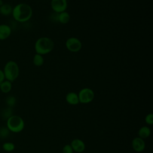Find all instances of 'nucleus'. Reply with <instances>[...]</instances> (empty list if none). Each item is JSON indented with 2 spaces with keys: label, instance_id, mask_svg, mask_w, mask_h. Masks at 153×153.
Returning a JSON list of instances; mask_svg holds the SVG:
<instances>
[{
  "label": "nucleus",
  "instance_id": "obj_6",
  "mask_svg": "<svg viewBox=\"0 0 153 153\" xmlns=\"http://www.w3.org/2000/svg\"><path fill=\"white\" fill-rule=\"evenodd\" d=\"M65 46L69 51L72 53H76L81 50L82 48V42L76 37H71L66 41Z\"/></svg>",
  "mask_w": 153,
  "mask_h": 153
},
{
  "label": "nucleus",
  "instance_id": "obj_17",
  "mask_svg": "<svg viewBox=\"0 0 153 153\" xmlns=\"http://www.w3.org/2000/svg\"><path fill=\"white\" fill-rule=\"evenodd\" d=\"M2 149L7 152H11L13 151L14 148H15V145L12 142H5L3 143L2 146Z\"/></svg>",
  "mask_w": 153,
  "mask_h": 153
},
{
  "label": "nucleus",
  "instance_id": "obj_14",
  "mask_svg": "<svg viewBox=\"0 0 153 153\" xmlns=\"http://www.w3.org/2000/svg\"><path fill=\"white\" fill-rule=\"evenodd\" d=\"M12 89V82L5 79L0 83V90L3 93H8L10 92Z\"/></svg>",
  "mask_w": 153,
  "mask_h": 153
},
{
  "label": "nucleus",
  "instance_id": "obj_19",
  "mask_svg": "<svg viewBox=\"0 0 153 153\" xmlns=\"http://www.w3.org/2000/svg\"><path fill=\"white\" fill-rule=\"evenodd\" d=\"M10 131L8 130L7 127H0V137L4 139L8 137L10 134Z\"/></svg>",
  "mask_w": 153,
  "mask_h": 153
},
{
  "label": "nucleus",
  "instance_id": "obj_3",
  "mask_svg": "<svg viewBox=\"0 0 153 153\" xmlns=\"http://www.w3.org/2000/svg\"><path fill=\"white\" fill-rule=\"evenodd\" d=\"M5 79L13 82L19 76L20 69L18 64L13 60L8 61L2 69Z\"/></svg>",
  "mask_w": 153,
  "mask_h": 153
},
{
  "label": "nucleus",
  "instance_id": "obj_2",
  "mask_svg": "<svg viewBox=\"0 0 153 153\" xmlns=\"http://www.w3.org/2000/svg\"><path fill=\"white\" fill-rule=\"evenodd\" d=\"M54 47V41L50 38L47 36H42L36 41L34 48L36 53L42 56L51 52Z\"/></svg>",
  "mask_w": 153,
  "mask_h": 153
},
{
  "label": "nucleus",
  "instance_id": "obj_23",
  "mask_svg": "<svg viewBox=\"0 0 153 153\" xmlns=\"http://www.w3.org/2000/svg\"><path fill=\"white\" fill-rule=\"evenodd\" d=\"M5 79V75L4 73V71L2 69H0V83L2 82V81H4Z\"/></svg>",
  "mask_w": 153,
  "mask_h": 153
},
{
  "label": "nucleus",
  "instance_id": "obj_10",
  "mask_svg": "<svg viewBox=\"0 0 153 153\" xmlns=\"http://www.w3.org/2000/svg\"><path fill=\"white\" fill-rule=\"evenodd\" d=\"M71 146L73 151L81 153L85 150V145L84 142L79 139H74L71 143Z\"/></svg>",
  "mask_w": 153,
  "mask_h": 153
},
{
  "label": "nucleus",
  "instance_id": "obj_8",
  "mask_svg": "<svg viewBox=\"0 0 153 153\" xmlns=\"http://www.w3.org/2000/svg\"><path fill=\"white\" fill-rule=\"evenodd\" d=\"M131 146L135 151L140 152L145 149V143L143 139L139 137H136L133 139Z\"/></svg>",
  "mask_w": 153,
  "mask_h": 153
},
{
  "label": "nucleus",
  "instance_id": "obj_20",
  "mask_svg": "<svg viewBox=\"0 0 153 153\" xmlns=\"http://www.w3.org/2000/svg\"><path fill=\"white\" fill-rule=\"evenodd\" d=\"M12 115H13V111L11 108H10V107H8L5 109H4V111L2 112V116L4 118H6L7 119Z\"/></svg>",
  "mask_w": 153,
  "mask_h": 153
},
{
  "label": "nucleus",
  "instance_id": "obj_13",
  "mask_svg": "<svg viewBox=\"0 0 153 153\" xmlns=\"http://www.w3.org/2000/svg\"><path fill=\"white\" fill-rule=\"evenodd\" d=\"M71 19L69 14L65 11L60 13L57 15V20L61 24H66L68 23Z\"/></svg>",
  "mask_w": 153,
  "mask_h": 153
},
{
  "label": "nucleus",
  "instance_id": "obj_16",
  "mask_svg": "<svg viewBox=\"0 0 153 153\" xmlns=\"http://www.w3.org/2000/svg\"><path fill=\"white\" fill-rule=\"evenodd\" d=\"M44 62L43 56L36 53L33 57V63L35 66L39 67L41 66Z\"/></svg>",
  "mask_w": 153,
  "mask_h": 153
},
{
  "label": "nucleus",
  "instance_id": "obj_7",
  "mask_svg": "<svg viewBox=\"0 0 153 153\" xmlns=\"http://www.w3.org/2000/svg\"><path fill=\"white\" fill-rule=\"evenodd\" d=\"M51 7L53 11L57 14L65 11L68 7L67 0H51Z\"/></svg>",
  "mask_w": 153,
  "mask_h": 153
},
{
  "label": "nucleus",
  "instance_id": "obj_4",
  "mask_svg": "<svg viewBox=\"0 0 153 153\" xmlns=\"http://www.w3.org/2000/svg\"><path fill=\"white\" fill-rule=\"evenodd\" d=\"M7 127L10 131L13 133H19L25 127V122L19 116L13 115L7 119Z\"/></svg>",
  "mask_w": 153,
  "mask_h": 153
},
{
  "label": "nucleus",
  "instance_id": "obj_15",
  "mask_svg": "<svg viewBox=\"0 0 153 153\" xmlns=\"http://www.w3.org/2000/svg\"><path fill=\"white\" fill-rule=\"evenodd\" d=\"M151 134L150 128L147 126H143L140 128L138 131L139 137L142 139H146Z\"/></svg>",
  "mask_w": 153,
  "mask_h": 153
},
{
  "label": "nucleus",
  "instance_id": "obj_11",
  "mask_svg": "<svg viewBox=\"0 0 153 153\" xmlns=\"http://www.w3.org/2000/svg\"><path fill=\"white\" fill-rule=\"evenodd\" d=\"M65 99L67 103L71 105H76L79 103L78 94L74 91L69 92L67 93Z\"/></svg>",
  "mask_w": 153,
  "mask_h": 153
},
{
  "label": "nucleus",
  "instance_id": "obj_12",
  "mask_svg": "<svg viewBox=\"0 0 153 153\" xmlns=\"http://www.w3.org/2000/svg\"><path fill=\"white\" fill-rule=\"evenodd\" d=\"M12 6L7 3H3L0 6V14L3 16H8L11 14L13 11Z\"/></svg>",
  "mask_w": 153,
  "mask_h": 153
},
{
  "label": "nucleus",
  "instance_id": "obj_9",
  "mask_svg": "<svg viewBox=\"0 0 153 153\" xmlns=\"http://www.w3.org/2000/svg\"><path fill=\"white\" fill-rule=\"evenodd\" d=\"M12 30L11 27L7 24H1L0 25V41H4L8 38L11 34Z\"/></svg>",
  "mask_w": 153,
  "mask_h": 153
},
{
  "label": "nucleus",
  "instance_id": "obj_21",
  "mask_svg": "<svg viewBox=\"0 0 153 153\" xmlns=\"http://www.w3.org/2000/svg\"><path fill=\"white\" fill-rule=\"evenodd\" d=\"M145 122L149 125H152L153 124V114L150 113L146 115L145 117Z\"/></svg>",
  "mask_w": 153,
  "mask_h": 153
},
{
  "label": "nucleus",
  "instance_id": "obj_25",
  "mask_svg": "<svg viewBox=\"0 0 153 153\" xmlns=\"http://www.w3.org/2000/svg\"><path fill=\"white\" fill-rule=\"evenodd\" d=\"M0 45H1V42H0Z\"/></svg>",
  "mask_w": 153,
  "mask_h": 153
},
{
  "label": "nucleus",
  "instance_id": "obj_18",
  "mask_svg": "<svg viewBox=\"0 0 153 153\" xmlns=\"http://www.w3.org/2000/svg\"><path fill=\"white\" fill-rule=\"evenodd\" d=\"M5 103H6V104L8 105V107L12 108V107H13V106L16 105V99L15 97H14V96H8V97L6 98Z\"/></svg>",
  "mask_w": 153,
  "mask_h": 153
},
{
  "label": "nucleus",
  "instance_id": "obj_5",
  "mask_svg": "<svg viewBox=\"0 0 153 153\" xmlns=\"http://www.w3.org/2000/svg\"><path fill=\"white\" fill-rule=\"evenodd\" d=\"M78 96L80 103H88L94 99V93L92 89L86 87L82 88L79 91Z\"/></svg>",
  "mask_w": 153,
  "mask_h": 153
},
{
  "label": "nucleus",
  "instance_id": "obj_24",
  "mask_svg": "<svg viewBox=\"0 0 153 153\" xmlns=\"http://www.w3.org/2000/svg\"><path fill=\"white\" fill-rule=\"evenodd\" d=\"M3 4V2H2V1H1V0H0V6L2 5Z\"/></svg>",
  "mask_w": 153,
  "mask_h": 153
},
{
  "label": "nucleus",
  "instance_id": "obj_22",
  "mask_svg": "<svg viewBox=\"0 0 153 153\" xmlns=\"http://www.w3.org/2000/svg\"><path fill=\"white\" fill-rule=\"evenodd\" d=\"M74 151L71 145H65L62 149V153H73Z\"/></svg>",
  "mask_w": 153,
  "mask_h": 153
},
{
  "label": "nucleus",
  "instance_id": "obj_1",
  "mask_svg": "<svg viewBox=\"0 0 153 153\" xmlns=\"http://www.w3.org/2000/svg\"><path fill=\"white\" fill-rule=\"evenodd\" d=\"M11 14L16 22L25 23L32 18L33 10L29 4L22 2L17 4L13 8Z\"/></svg>",
  "mask_w": 153,
  "mask_h": 153
}]
</instances>
